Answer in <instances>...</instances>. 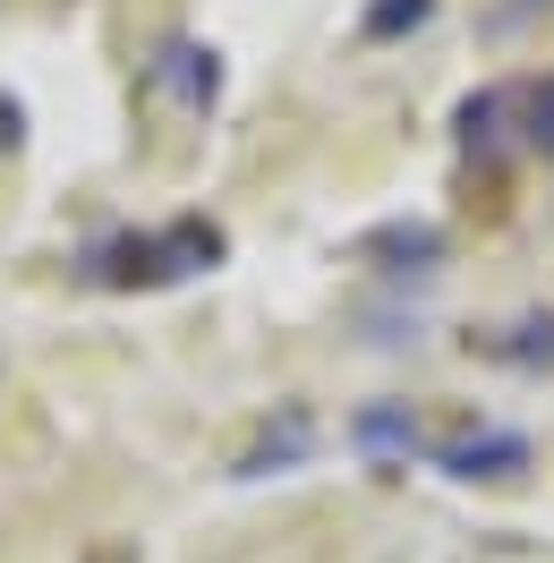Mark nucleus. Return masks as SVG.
Here are the masks:
<instances>
[{"mask_svg":"<svg viewBox=\"0 0 554 563\" xmlns=\"http://www.w3.org/2000/svg\"><path fill=\"white\" fill-rule=\"evenodd\" d=\"M418 18H426V0H384L367 26H376V35H392V26H418Z\"/></svg>","mask_w":554,"mask_h":563,"instance_id":"1","label":"nucleus"}]
</instances>
